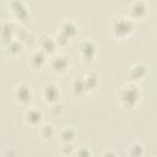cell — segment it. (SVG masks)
<instances>
[{"instance_id":"cell-21","label":"cell","mask_w":157,"mask_h":157,"mask_svg":"<svg viewBox=\"0 0 157 157\" xmlns=\"http://www.w3.org/2000/svg\"><path fill=\"white\" fill-rule=\"evenodd\" d=\"M129 153L131 156H141L144 153V147L140 142H134L131 144L130 146V150H129Z\"/></svg>"},{"instance_id":"cell-22","label":"cell","mask_w":157,"mask_h":157,"mask_svg":"<svg viewBox=\"0 0 157 157\" xmlns=\"http://www.w3.org/2000/svg\"><path fill=\"white\" fill-rule=\"evenodd\" d=\"M54 38H55V42H56V45L58 47H66L69 44V40H70V39H67L65 36H63L59 32H58V34Z\"/></svg>"},{"instance_id":"cell-23","label":"cell","mask_w":157,"mask_h":157,"mask_svg":"<svg viewBox=\"0 0 157 157\" xmlns=\"http://www.w3.org/2000/svg\"><path fill=\"white\" fill-rule=\"evenodd\" d=\"M72 151H74L72 142H63V147H61V153L63 155H71Z\"/></svg>"},{"instance_id":"cell-3","label":"cell","mask_w":157,"mask_h":157,"mask_svg":"<svg viewBox=\"0 0 157 157\" xmlns=\"http://www.w3.org/2000/svg\"><path fill=\"white\" fill-rule=\"evenodd\" d=\"M78 53H80V56L83 63H91L97 54V45L94 44V42L86 39V40L81 42Z\"/></svg>"},{"instance_id":"cell-10","label":"cell","mask_w":157,"mask_h":157,"mask_svg":"<svg viewBox=\"0 0 157 157\" xmlns=\"http://www.w3.org/2000/svg\"><path fill=\"white\" fill-rule=\"evenodd\" d=\"M47 55L48 54L44 53L42 49L34 50L29 56V61H28L29 66L34 70H40L47 63Z\"/></svg>"},{"instance_id":"cell-6","label":"cell","mask_w":157,"mask_h":157,"mask_svg":"<svg viewBox=\"0 0 157 157\" xmlns=\"http://www.w3.org/2000/svg\"><path fill=\"white\" fill-rule=\"evenodd\" d=\"M69 58L63 55V54H56L54 55L50 61H49V65L52 67V70L56 74H63L65 72L67 69H69Z\"/></svg>"},{"instance_id":"cell-9","label":"cell","mask_w":157,"mask_h":157,"mask_svg":"<svg viewBox=\"0 0 157 157\" xmlns=\"http://www.w3.org/2000/svg\"><path fill=\"white\" fill-rule=\"evenodd\" d=\"M146 74H147V66L145 64H135L128 70L126 76L130 82L135 83L136 81L144 78L146 76Z\"/></svg>"},{"instance_id":"cell-13","label":"cell","mask_w":157,"mask_h":157,"mask_svg":"<svg viewBox=\"0 0 157 157\" xmlns=\"http://www.w3.org/2000/svg\"><path fill=\"white\" fill-rule=\"evenodd\" d=\"M59 33L65 36L67 39H72L77 34V26L72 21H65V22H63L60 25Z\"/></svg>"},{"instance_id":"cell-1","label":"cell","mask_w":157,"mask_h":157,"mask_svg":"<svg viewBox=\"0 0 157 157\" xmlns=\"http://www.w3.org/2000/svg\"><path fill=\"white\" fill-rule=\"evenodd\" d=\"M118 98L121 107H124L125 109H132L139 103L141 98V92L134 82H129L128 85L121 87V90L119 91Z\"/></svg>"},{"instance_id":"cell-11","label":"cell","mask_w":157,"mask_h":157,"mask_svg":"<svg viewBox=\"0 0 157 157\" xmlns=\"http://www.w3.org/2000/svg\"><path fill=\"white\" fill-rule=\"evenodd\" d=\"M42 119H43V114L36 107H31V108H28L25 112V121L28 125L37 126V125H39V123L42 121Z\"/></svg>"},{"instance_id":"cell-18","label":"cell","mask_w":157,"mask_h":157,"mask_svg":"<svg viewBox=\"0 0 157 157\" xmlns=\"http://www.w3.org/2000/svg\"><path fill=\"white\" fill-rule=\"evenodd\" d=\"M75 135H76L75 130L70 126H66L60 131V140L61 142H72L75 139Z\"/></svg>"},{"instance_id":"cell-5","label":"cell","mask_w":157,"mask_h":157,"mask_svg":"<svg viewBox=\"0 0 157 157\" xmlns=\"http://www.w3.org/2000/svg\"><path fill=\"white\" fill-rule=\"evenodd\" d=\"M148 6L142 0H135L130 4L129 7V17L131 20H144L147 16Z\"/></svg>"},{"instance_id":"cell-2","label":"cell","mask_w":157,"mask_h":157,"mask_svg":"<svg viewBox=\"0 0 157 157\" xmlns=\"http://www.w3.org/2000/svg\"><path fill=\"white\" fill-rule=\"evenodd\" d=\"M134 31V22L130 17L120 16L112 21L110 23V33L117 39L128 38Z\"/></svg>"},{"instance_id":"cell-20","label":"cell","mask_w":157,"mask_h":157,"mask_svg":"<svg viewBox=\"0 0 157 157\" xmlns=\"http://www.w3.org/2000/svg\"><path fill=\"white\" fill-rule=\"evenodd\" d=\"M49 113L52 117L54 118H58L63 114V104L59 103V102H55V103H52L50 104V108H49Z\"/></svg>"},{"instance_id":"cell-17","label":"cell","mask_w":157,"mask_h":157,"mask_svg":"<svg viewBox=\"0 0 157 157\" xmlns=\"http://www.w3.org/2000/svg\"><path fill=\"white\" fill-rule=\"evenodd\" d=\"M5 47H6V53L10 54V55H12V56L20 54L21 50H22V43L18 39H12L7 44H5Z\"/></svg>"},{"instance_id":"cell-14","label":"cell","mask_w":157,"mask_h":157,"mask_svg":"<svg viewBox=\"0 0 157 157\" xmlns=\"http://www.w3.org/2000/svg\"><path fill=\"white\" fill-rule=\"evenodd\" d=\"M39 45H40V49L47 53V54H53L54 50L56 49V42H55V38L45 34L40 39H39Z\"/></svg>"},{"instance_id":"cell-16","label":"cell","mask_w":157,"mask_h":157,"mask_svg":"<svg viewBox=\"0 0 157 157\" xmlns=\"http://www.w3.org/2000/svg\"><path fill=\"white\" fill-rule=\"evenodd\" d=\"M72 92L75 96H83L87 93L86 87H85V81H83V76H77L75 77V80L72 81Z\"/></svg>"},{"instance_id":"cell-19","label":"cell","mask_w":157,"mask_h":157,"mask_svg":"<svg viewBox=\"0 0 157 157\" xmlns=\"http://www.w3.org/2000/svg\"><path fill=\"white\" fill-rule=\"evenodd\" d=\"M39 135L44 139V140H49L53 135H54V128L50 124H43L39 129Z\"/></svg>"},{"instance_id":"cell-12","label":"cell","mask_w":157,"mask_h":157,"mask_svg":"<svg viewBox=\"0 0 157 157\" xmlns=\"http://www.w3.org/2000/svg\"><path fill=\"white\" fill-rule=\"evenodd\" d=\"M16 31L17 28L13 26V23L11 22H4L1 26V39H2V44H7L9 42H11L12 39H15L16 37Z\"/></svg>"},{"instance_id":"cell-7","label":"cell","mask_w":157,"mask_h":157,"mask_svg":"<svg viewBox=\"0 0 157 157\" xmlns=\"http://www.w3.org/2000/svg\"><path fill=\"white\" fill-rule=\"evenodd\" d=\"M10 10L11 13L13 15V17L18 21H25L28 17V10L26 7V5L21 1V0H11L10 2Z\"/></svg>"},{"instance_id":"cell-24","label":"cell","mask_w":157,"mask_h":157,"mask_svg":"<svg viewBox=\"0 0 157 157\" xmlns=\"http://www.w3.org/2000/svg\"><path fill=\"white\" fill-rule=\"evenodd\" d=\"M77 153H78V155H81V156H90V155H92V153H91L86 147H83L82 150H80Z\"/></svg>"},{"instance_id":"cell-8","label":"cell","mask_w":157,"mask_h":157,"mask_svg":"<svg viewBox=\"0 0 157 157\" xmlns=\"http://www.w3.org/2000/svg\"><path fill=\"white\" fill-rule=\"evenodd\" d=\"M43 98L47 103L52 104L59 102L60 98V90L55 83H47L43 88Z\"/></svg>"},{"instance_id":"cell-4","label":"cell","mask_w":157,"mask_h":157,"mask_svg":"<svg viewBox=\"0 0 157 157\" xmlns=\"http://www.w3.org/2000/svg\"><path fill=\"white\" fill-rule=\"evenodd\" d=\"M31 98H32V91H31V87L27 83L21 82L15 87V90H13V99L18 104L26 105L31 101Z\"/></svg>"},{"instance_id":"cell-15","label":"cell","mask_w":157,"mask_h":157,"mask_svg":"<svg viewBox=\"0 0 157 157\" xmlns=\"http://www.w3.org/2000/svg\"><path fill=\"white\" fill-rule=\"evenodd\" d=\"M83 81H85V87L87 93L91 91H94L96 87L98 86V75L93 71H90L86 75H83Z\"/></svg>"}]
</instances>
